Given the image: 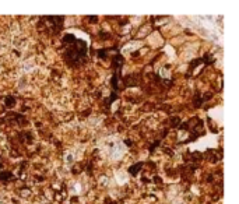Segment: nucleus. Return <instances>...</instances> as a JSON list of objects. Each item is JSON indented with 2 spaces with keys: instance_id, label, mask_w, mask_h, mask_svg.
Wrapping results in <instances>:
<instances>
[{
  "instance_id": "obj_7",
  "label": "nucleus",
  "mask_w": 239,
  "mask_h": 204,
  "mask_svg": "<svg viewBox=\"0 0 239 204\" xmlns=\"http://www.w3.org/2000/svg\"><path fill=\"white\" fill-rule=\"evenodd\" d=\"M125 144H126V146H132V143H130V140H125Z\"/></svg>"
},
{
  "instance_id": "obj_4",
  "label": "nucleus",
  "mask_w": 239,
  "mask_h": 204,
  "mask_svg": "<svg viewBox=\"0 0 239 204\" xmlns=\"http://www.w3.org/2000/svg\"><path fill=\"white\" fill-rule=\"evenodd\" d=\"M141 168H143V164H141V162H138V164H136L134 166H130V168H129V172L132 173V175H136V172H138L140 169H141Z\"/></svg>"
},
{
  "instance_id": "obj_5",
  "label": "nucleus",
  "mask_w": 239,
  "mask_h": 204,
  "mask_svg": "<svg viewBox=\"0 0 239 204\" xmlns=\"http://www.w3.org/2000/svg\"><path fill=\"white\" fill-rule=\"evenodd\" d=\"M179 122H180V119L176 118V116H174V118H171V124H172V126H176V124H178Z\"/></svg>"
},
{
  "instance_id": "obj_8",
  "label": "nucleus",
  "mask_w": 239,
  "mask_h": 204,
  "mask_svg": "<svg viewBox=\"0 0 239 204\" xmlns=\"http://www.w3.org/2000/svg\"><path fill=\"white\" fill-rule=\"evenodd\" d=\"M2 166H3V165H2V164H0V168H2Z\"/></svg>"
},
{
  "instance_id": "obj_3",
  "label": "nucleus",
  "mask_w": 239,
  "mask_h": 204,
  "mask_svg": "<svg viewBox=\"0 0 239 204\" xmlns=\"http://www.w3.org/2000/svg\"><path fill=\"white\" fill-rule=\"evenodd\" d=\"M11 179H14V175H13L11 172H7V171L0 172V180H11Z\"/></svg>"
},
{
  "instance_id": "obj_1",
  "label": "nucleus",
  "mask_w": 239,
  "mask_h": 204,
  "mask_svg": "<svg viewBox=\"0 0 239 204\" xmlns=\"http://www.w3.org/2000/svg\"><path fill=\"white\" fill-rule=\"evenodd\" d=\"M63 56H65L66 63L71 67H78V66L84 64L85 57H87V44H85V41L76 38V41L67 45Z\"/></svg>"
},
{
  "instance_id": "obj_2",
  "label": "nucleus",
  "mask_w": 239,
  "mask_h": 204,
  "mask_svg": "<svg viewBox=\"0 0 239 204\" xmlns=\"http://www.w3.org/2000/svg\"><path fill=\"white\" fill-rule=\"evenodd\" d=\"M44 18H46V21H48L49 24H52V28L55 29L53 31L55 34L62 28V24L65 21V17H44Z\"/></svg>"
},
{
  "instance_id": "obj_6",
  "label": "nucleus",
  "mask_w": 239,
  "mask_h": 204,
  "mask_svg": "<svg viewBox=\"0 0 239 204\" xmlns=\"http://www.w3.org/2000/svg\"><path fill=\"white\" fill-rule=\"evenodd\" d=\"M6 102H7V106H11V104L14 102V99H13V98H6Z\"/></svg>"
}]
</instances>
